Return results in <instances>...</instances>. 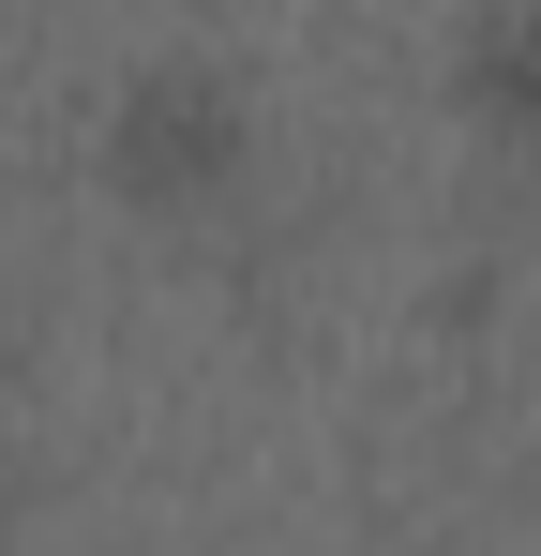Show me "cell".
<instances>
[{
    "mask_svg": "<svg viewBox=\"0 0 541 556\" xmlns=\"http://www.w3.org/2000/svg\"><path fill=\"white\" fill-rule=\"evenodd\" d=\"M241 166V105L211 91V76H151V91L121 105V181L136 195H211Z\"/></svg>",
    "mask_w": 541,
    "mask_h": 556,
    "instance_id": "cell-1",
    "label": "cell"
},
{
    "mask_svg": "<svg viewBox=\"0 0 541 556\" xmlns=\"http://www.w3.org/2000/svg\"><path fill=\"white\" fill-rule=\"evenodd\" d=\"M466 76H481V121H541V15H496L466 46Z\"/></svg>",
    "mask_w": 541,
    "mask_h": 556,
    "instance_id": "cell-2",
    "label": "cell"
}]
</instances>
